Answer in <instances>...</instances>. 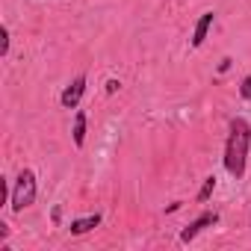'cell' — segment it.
I'll list each match as a JSON object with an SVG mask.
<instances>
[{
	"instance_id": "obj_3",
	"label": "cell",
	"mask_w": 251,
	"mask_h": 251,
	"mask_svg": "<svg viewBox=\"0 0 251 251\" xmlns=\"http://www.w3.org/2000/svg\"><path fill=\"white\" fill-rule=\"evenodd\" d=\"M213 225H219V213H216V210H204L201 216H195V219L180 230V242H183V245L192 242L201 230H207V227H213Z\"/></svg>"
},
{
	"instance_id": "obj_5",
	"label": "cell",
	"mask_w": 251,
	"mask_h": 251,
	"mask_svg": "<svg viewBox=\"0 0 251 251\" xmlns=\"http://www.w3.org/2000/svg\"><path fill=\"white\" fill-rule=\"evenodd\" d=\"M213 21H216V12H201V18L195 21V30H192V48L195 50L207 42V33H210Z\"/></svg>"
},
{
	"instance_id": "obj_2",
	"label": "cell",
	"mask_w": 251,
	"mask_h": 251,
	"mask_svg": "<svg viewBox=\"0 0 251 251\" xmlns=\"http://www.w3.org/2000/svg\"><path fill=\"white\" fill-rule=\"evenodd\" d=\"M36 192H39L36 172H33V169H21L18 177L12 180V192H9V207H12V213H24L27 207H33V204H36Z\"/></svg>"
},
{
	"instance_id": "obj_8",
	"label": "cell",
	"mask_w": 251,
	"mask_h": 251,
	"mask_svg": "<svg viewBox=\"0 0 251 251\" xmlns=\"http://www.w3.org/2000/svg\"><path fill=\"white\" fill-rule=\"evenodd\" d=\"M216 192V175H210V177H204V183H201V189H198V201L204 204V201H210V195Z\"/></svg>"
},
{
	"instance_id": "obj_4",
	"label": "cell",
	"mask_w": 251,
	"mask_h": 251,
	"mask_svg": "<svg viewBox=\"0 0 251 251\" xmlns=\"http://www.w3.org/2000/svg\"><path fill=\"white\" fill-rule=\"evenodd\" d=\"M83 95H86V74H77V77L62 89L59 103H62L65 109H77V106H80V100H83Z\"/></svg>"
},
{
	"instance_id": "obj_9",
	"label": "cell",
	"mask_w": 251,
	"mask_h": 251,
	"mask_svg": "<svg viewBox=\"0 0 251 251\" xmlns=\"http://www.w3.org/2000/svg\"><path fill=\"white\" fill-rule=\"evenodd\" d=\"M0 39H3V45H0V56H9V45H12V39H9V27H6V24L0 27Z\"/></svg>"
},
{
	"instance_id": "obj_10",
	"label": "cell",
	"mask_w": 251,
	"mask_h": 251,
	"mask_svg": "<svg viewBox=\"0 0 251 251\" xmlns=\"http://www.w3.org/2000/svg\"><path fill=\"white\" fill-rule=\"evenodd\" d=\"M239 98H242V100H251V74L242 77V83H239Z\"/></svg>"
},
{
	"instance_id": "obj_11",
	"label": "cell",
	"mask_w": 251,
	"mask_h": 251,
	"mask_svg": "<svg viewBox=\"0 0 251 251\" xmlns=\"http://www.w3.org/2000/svg\"><path fill=\"white\" fill-rule=\"evenodd\" d=\"M118 89H121V80H115V77H112V80H106V95H115Z\"/></svg>"
},
{
	"instance_id": "obj_12",
	"label": "cell",
	"mask_w": 251,
	"mask_h": 251,
	"mask_svg": "<svg viewBox=\"0 0 251 251\" xmlns=\"http://www.w3.org/2000/svg\"><path fill=\"white\" fill-rule=\"evenodd\" d=\"M9 236V225H3V222H0V242H3Z\"/></svg>"
},
{
	"instance_id": "obj_1",
	"label": "cell",
	"mask_w": 251,
	"mask_h": 251,
	"mask_svg": "<svg viewBox=\"0 0 251 251\" xmlns=\"http://www.w3.org/2000/svg\"><path fill=\"white\" fill-rule=\"evenodd\" d=\"M248 148H251V124L242 115H233L227 121V142H225V172L233 180L245 177V166H248Z\"/></svg>"
},
{
	"instance_id": "obj_7",
	"label": "cell",
	"mask_w": 251,
	"mask_h": 251,
	"mask_svg": "<svg viewBox=\"0 0 251 251\" xmlns=\"http://www.w3.org/2000/svg\"><path fill=\"white\" fill-rule=\"evenodd\" d=\"M86 124H89L86 112H83V109H77V112H74V127H71L74 148H83V145H86Z\"/></svg>"
},
{
	"instance_id": "obj_6",
	"label": "cell",
	"mask_w": 251,
	"mask_h": 251,
	"mask_svg": "<svg viewBox=\"0 0 251 251\" xmlns=\"http://www.w3.org/2000/svg\"><path fill=\"white\" fill-rule=\"evenodd\" d=\"M100 225V213H92V216H83V219H71V225H68V230L74 233V236H83V233H89V230H95Z\"/></svg>"
}]
</instances>
